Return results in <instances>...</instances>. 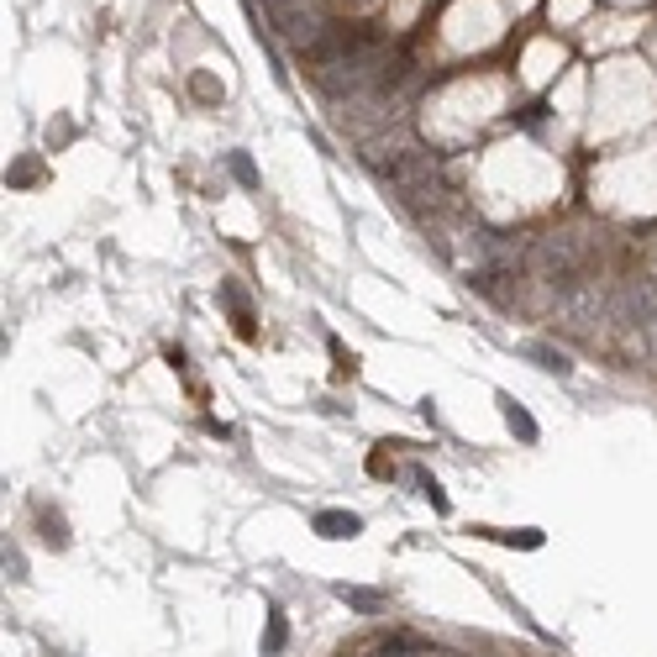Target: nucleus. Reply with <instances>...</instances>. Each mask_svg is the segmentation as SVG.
Wrapping results in <instances>:
<instances>
[{"label":"nucleus","mask_w":657,"mask_h":657,"mask_svg":"<svg viewBox=\"0 0 657 657\" xmlns=\"http://www.w3.org/2000/svg\"><path fill=\"white\" fill-rule=\"evenodd\" d=\"M43 541H48V547H68V526H63V516L59 510H53V516H48V510H43Z\"/></svg>","instance_id":"obj_9"},{"label":"nucleus","mask_w":657,"mask_h":657,"mask_svg":"<svg viewBox=\"0 0 657 657\" xmlns=\"http://www.w3.org/2000/svg\"><path fill=\"white\" fill-rule=\"evenodd\" d=\"M227 169H232V180L247 184V189L258 184V169H252V158H247V153H232V158H227Z\"/></svg>","instance_id":"obj_10"},{"label":"nucleus","mask_w":657,"mask_h":657,"mask_svg":"<svg viewBox=\"0 0 657 657\" xmlns=\"http://www.w3.org/2000/svg\"><path fill=\"white\" fill-rule=\"evenodd\" d=\"M284 642H290V621H284V610H268V637H263V657H279V653H284Z\"/></svg>","instance_id":"obj_5"},{"label":"nucleus","mask_w":657,"mask_h":657,"mask_svg":"<svg viewBox=\"0 0 657 657\" xmlns=\"http://www.w3.org/2000/svg\"><path fill=\"white\" fill-rule=\"evenodd\" d=\"M478 537H489V541H505V547H541V532H494V526H474Z\"/></svg>","instance_id":"obj_6"},{"label":"nucleus","mask_w":657,"mask_h":657,"mask_svg":"<svg viewBox=\"0 0 657 657\" xmlns=\"http://www.w3.org/2000/svg\"><path fill=\"white\" fill-rule=\"evenodd\" d=\"M332 358H337V373H358V358H353L342 342H332Z\"/></svg>","instance_id":"obj_12"},{"label":"nucleus","mask_w":657,"mask_h":657,"mask_svg":"<svg viewBox=\"0 0 657 657\" xmlns=\"http://www.w3.org/2000/svg\"><path fill=\"white\" fill-rule=\"evenodd\" d=\"M337 595L348 599L353 610H363V615H379V610H384V595H379V589H348V584H342Z\"/></svg>","instance_id":"obj_7"},{"label":"nucleus","mask_w":657,"mask_h":657,"mask_svg":"<svg viewBox=\"0 0 657 657\" xmlns=\"http://www.w3.org/2000/svg\"><path fill=\"white\" fill-rule=\"evenodd\" d=\"M500 416H505V426H510V431H516L521 442H537V437H541V431H537V421L526 416V405H516L510 395H500Z\"/></svg>","instance_id":"obj_4"},{"label":"nucleus","mask_w":657,"mask_h":657,"mask_svg":"<svg viewBox=\"0 0 657 657\" xmlns=\"http://www.w3.org/2000/svg\"><path fill=\"white\" fill-rule=\"evenodd\" d=\"M416 484H421V494H426V500H431L437 510H447V494H442V484H437V478L421 474V469H416Z\"/></svg>","instance_id":"obj_11"},{"label":"nucleus","mask_w":657,"mask_h":657,"mask_svg":"<svg viewBox=\"0 0 657 657\" xmlns=\"http://www.w3.org/2000/svg\"><path fill=\"white\" fill-rule=\"evenodd\" d=\"M37 180V164H21V169H11V184H32Z\"/></svg>","instance_id":"obj_13"},{"label":"nucleus","mask_w":657,"mask_h":657,"mask_svg":"<svg viewBox=\"0 0 657 657\" xmlns=\"http://www.w3.org/2000/svg\"><path fill=\"white\" fill-rule=\"evenodd\" d=\"M316 537H326V541H353L363 532V521L353 516V510H316Z\"/></svg>","instance_id":"obj_2"},{"label":"nucleus","mask_w":657,"mask_h":657,"mask_svg":"<svg viewBox=\"0 0 657 657\" xmlns=\"http://www.w3.org/2000/svg\"><path fill=\"white\" fill-rule=\"evenodd\" d=\"M263 11H268V21H274V32L290 43V48H310L321 32H326V11H321V0H263Z\"/></svg>","instance_id":"obj_1"},{"label":"nucleus","mask_w":657,"mask_h":657,"mask_svg":"<svg viewBox=\"0 0 657 657\" xmlns=\"http://www.w3.org/2000/svg\"><path fill=\"white\" fill-rule=\"evenodd\" d=\"M221 300L232 305V326H237L242 342H252L258 337V326H252V305H247V295H242L237 284H221Z\"/></svg>","instance_id":"obj_3"},{"label":"nucleus","mask_w":657,"mask_h":657,"mask_svg":"<svg viewBox=\"0 0 657 657\" xmlns=\"http://www.w3.org/2000/svg\"><path fill=\"white\" fill-rule=\"evenodd\" d=\"M526 353H532L547 373H568V368H573V363H568V353H557V348H547V342H532Z\"/></svg>","instance_id":"obj_8"}]
</instances>
